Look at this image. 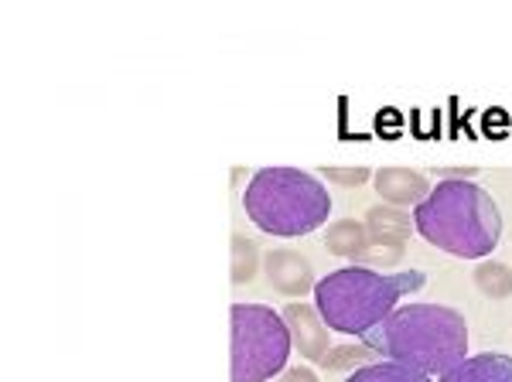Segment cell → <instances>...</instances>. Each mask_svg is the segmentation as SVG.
I'll return each instance as SVG.
<instances>
[{"label":"cell","instance_id":"cell-1","mask_svg":"<svg viewBox=\"0 0 512 382\" xmlns=\"http://www.w3.org/2000/svg\"><path fill=\"white\" fill-rule=\"evenodd\" d=\"M366 345L376 355L424 376H444L468 352V325L454 307L441 304H407L369 328Z\"/></svg>","mask_w":512,"mask_h":382},{"label":"cell","instance_id":"cell-2","mask_svg":"<svg viewBox=\"0 0 512 382\" xmlns=\"http://www.w3.org/2000/svg\"><path fill=\"white\" fill-rule=\"evenodd\" d=\"M414 229L444 253L478 260L499 246L502 215L482 185L468 178H444L414 209Z\"/></svg>","mask_w":512,"mask_h":382},{"label":"cell","instance_id":"cell-3","mask_svg":"<svg viewBox=\"0 0 512 382\" xmlns=\"http://www.w3.org/2000/svg\"><path fill=\"white\" fill-rule=\"evenodd\" d=\"M427 284L424 270L376 273L369 267H342L315 284V307L332 331L366 335L383 318H390L403 294H414Z\"/></svg>","mask_w":512,"mask_h":382},{"label":"cell","instance_id":"cell-4","mask_svg":"<svg viewBox=\"0 0 512 382\" xmlns=\"http://www.w3.org/2000/svg\"><path fill=\"white\" fill-rule=\"evenodd\" d=\"M246 215L270 236H308L332 212V198L321 181L297 168H263L243 195Z\"/></svg>","mask_w":512,"mask_h":382},{"label":"cell","instance_id":"cell-5","mask_svg":"<svg viewBox=\"0 0 512 382\" xmlns=\"http://www.w3.org/2000/svg\"><path fill=\"white\" fill-rule=\"evenodd\" d=\"M233 382H267L287 365L291 331L284 318L260 304H233Z\"/></svg>","mask_w":512,"mask_h":382},{"label":"cell","instance_id":"cell-6","mask_svg":"<svg viewBox=\"0 0 512 382\" xmlns=\"http://www.w3.org/2000/svg\"><path fill=\"white\" fill-rule=\"evenodd\" d=\"M369 222V243H373V253L369 260L376 263H396L403 256V246L410 239V229H414V219H410L403 209H393V205H376V209L366 212Z\"/></svg>","mask_w":512,"mask_h":382},{"label":"cell","instance_id":"cell-7","mask_svg":"<svg viewBox=\"0 0 512 382\" xmlns=\"http://www.w3.org/2000/svg\"><path fill=\"white\" fill-rule=\"evenodd\" d=\"M280 318H284L287 331H291V342L301 348L304 359L321 362L328 352H332V348H328V331H325V325H321L318 307H311V304H287Z\"/></svg>","mask_w":512,"mask_h":382},{"label":"cell","instance_id":"cell-8","mask_svg":"<svg viewBox=\"0 0 512 382\" xmlns=\"http://www.w3.org/2000/svg\"><path fill=\"white\" fill-rule=\"evenodd\" d=\"M263 267H267L270 284L287 297H301L315 287V270H311V263L304 260L301 253H291V249H274V253H267Z\"/></svg>","mask_w":512,"mask_h":382},{"label":"cell","instance_id":"cell-9","mask_svg":"<svg viewBox=\"0 0 512 382\" xmlns=\"http://www.w3.org/2000/svg\"><path fill=\"white\" fill-rule=\"evenodd\" d=\"M376 191L386 198V205L403 209V205H420L431 195V181L410 168H379L376 171Z\"/></svg>","mask_w":512,"mask_h":382},{"label":"cell","instance_id":"cell-10","mask_svg":"<svg viewBox=\"0 0 512 382\" xmlns=\"http://www.w3.org/2000/svg\"><path fill=\"white\" fill-rule=\"evenodd\" d=\"M441 382H512V355L482 352L475 359H461L444 372Z\"/></svg>","mask_w":512,"mask_h":382},{"label":"cell","instance_id":"cell-11","mask_svg":"<svg viewBox=\"0 0 512 382\" xmlns=\"http://www.w3.org/2000/svg\"><path fill=\"white\" fill-rule=\"evenodd\" d=\"M325 246L332 249L335 256H345V260H369V253H373L369 229L352 219L335 222V226L325 232Z\"/></svg>","mask_w":512,"mask_h":382},{"label":"cell","instance_id":"cell-12","mask_svg":"<svg viewBox=\"0 0 512 382\" xmlns=\"http://www.w3.org/2000/svg\"><path fill=\"white\" fill-rule=\"evenodd\" d=\"M345 382H431L424 372L410 369V365L400 362H373V365H362L355 369Z\"/></svg>","mask_w":512,"mask_h":382},{"label":"cell","instance_id":"cell-13","mask_svg":"<svg viewBox=\"0 0 512 382\" xmlns=\"http://www.w3.org/2000/svg\"><path fill=\"white\" fill-rule=\"evenodd\" d=\"M475 287L489 297H509L512 294V270L502 263H482L475 270Z\"/></svg>","mask_w":512,"mask_h":382},{"label":"cell","instance_id":"cell-14","mask_svg":"<svg viewBox=\"0 0 512 382\" xmlns=\"http://www.w3.org/2000/svg\"><path fill=\"white\" fill-rule=\"evenodd\" d=\"M256 263H260V256H256V246L253 239L246 236H233V280L236 284H250L253 273H256Z\"/></svg>","mask_w":512,"mask_h":382},{"label":"cell","instance_id":"cell-15","mask_svg":"<svg viewBox=\"0 0 512 382\" xmlns=\"http://www.w3.org/2000/svg\"><path fill=\"white\" fill-rule=\"evenodd\" d=\"M373 348L369 345H349V348H332V352L321 359V369H345V365H352V362H362V359H373Z\"/></svg>","mask_w":512,"mask_h":382},{"label":"cell","instance_id":"cell-16","mask_svg":"<svg viewBox=\"0 0 512 382\" xmlns=\"http://www.w3.org/2000/svg\"><path fill=\"white\" fill-rule=\"evenodd\" d=\"M325 178L338 181V185H362L369 181V168H325Z\"/></svg>","mask_w":512,"mask_h":382},{"label":"cell","instance_id":"cell-17","mask_svg":"<svg viewBox=\"0 0 512 382\" xmlns=\"http://www.w3.org/2000/svg\"><path fill=\"white\" fill-rule=\"evenodd\" d=\"M280 382H318V376L311 369H291Z\"/></svg>","mask_w":512,"mask_h":382},{"label":"cell","instance_id":"cell-18","mask_svg":"<svg viewBox=\"0 0 512 382\" xmlns=\"http://www.w3.org/2000/svg\"><path fill=\"white\" fill-rule=\"evenodd\" d=\"M437 171H441V174H448V178H451V174H454V168H437ZM458 174H461V178H472V174H475V168H458Z\"/></svg>","mask_w":512,"mask_h":382}]
</instances>
